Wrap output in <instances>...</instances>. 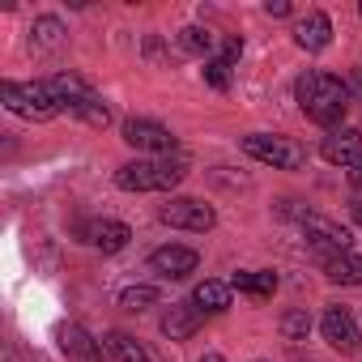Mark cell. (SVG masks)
Wrapping results in <instances>:
<instances>
[{"label": "cell", "instance_id": "7a4b0ae2", "mask_svg": "<svg viewBox=\"0 0 362 362\" xmlns=\"http://www.w3.org/2000/svg\"><path fill=\"white\" fill-rule=\"evenodd\" d=\"M184 175H188L184 153H175V158H136V162L115 170V184L124 192H170L175 184H184Z\"/></svg>", "mask_w": 362, "mask_h": 362}, {"label": "cell", "instance_id": "2e32d148", "mask_svg": "<svg viewBox=\"0 0 362 362\" xmlns=\"http://www.w3.org/2000/svg\"><path fill=\"white\" fill-rule=\"evenodd\" d=\"M30 47H35V52H56V47H64V22H60V18H35V26H30Z\"/></svg>", "mask_w": 362, "mask_h": 362}, {"label": "cell", "instance_id": "8992f818", "mask_svg": "<svg viewBox=\"0 0 362 362\" xmlns=\"http://www.w3.org/2000/svg\"><path fill=\"white\" fill-rule=\"evenodd\" d=\"M124 141L141 153H166V158L175 153V132L158 119H141V115L124 119Z\"/></svg>", "mask_w": 362, "mask_h": 362}, {"label": "cell", "instance_id": "d6986e66", "mask_svg": "<svg viewBox=\"0 0 362 362\" xmlns=\"http://www.w3.org/2000/svg\"><path fill=\"white\" fill-rule=\"evenodd\" d=\"M107 349H111L115 362H153L149 349H145L141 341H132L128 332H107Z\"/></svg>", "mask_w": 362, "mask_h": 362}, {"label": "cell", "instance_id": "ac0fdd59", "mask_svg": "<svg viewBox=\"0 0 362 362\" xmlns=\"http://www.w3.org/2000/svg\"><path fill=\"white\" fill-rule=\"evenodd\" d=\"M192 303H197L201 311H226V307H230V286H226V281H201V286L192 290Z\"/></svg>", "mask_w": 362, "mask_h": 362}, {"label": "cell", "instance_id": "f1b7e54d", "mask_svg": "<svg viewBox=\"0 0 362 362\" xmlns=\"http://www.w3.org/2000/svg\"><path fill=\"white\" fill-rule=\"evenodd\" d=\"M201 362H226V358H222V354H205Z\"/></svg>", "mask_w": 362, "mask_h": 362}, {"label": "cell", "instance_id": "ba28073f", "mask_svg": "<svg viewBox=\"0 0 362 362\" xmlns=\"http://www.w3.org/2000/svg\"><path fill=\"white\" fill-rule=\"evenodd\" d=\"M197 264H201V256L192 247H179V243H166V247H158L149 256V269L158 277H166V281H184L188 273H197Z\"/></svg>", "mask_w": 362, "mask_h": 362}, {"label": "cell", "instance_id": "e0dca14e", "mask_svg": "<svg viewBox=\"0 0 362 362\" xmlns=\"http://www.w3.org/2000/svg\"><path fill=\"white\" fill-rule=\"evenodd\" d=\"M64 111H69V115H77V119H86L90 128H107V124H111V107H107L98 94H86V98L69 103Z\"/></svg>", "mask_w": 362, "mask_h": 362}, {"label": "cell", "instance_id": "8fae6325", "mask_svg": "<svg viewBox=\"0 0 362 362\" xmlns=\"http://www.w3.org/2000/svg\"><path fill=\"white\" fill-rule=\"evenodd\" d=\"M60 349H64L69 362H107L103 341H94L81 324H64V328H60Z\"/></svg>", "mask_w": 362, "mask_h": 362}, {"label": "cell", "instance_id": "44dd1931", "mask_svg": "<svg viewBox=\"0 0 362 362\" xmlns=\"http://www.w3.org/2000/svg\"><path fill=\"white\" fill-rule=\"evenodd\" d=\"M162 294H158V286H128L124 294H119V307H128V311H145V307H153Z\"/></svg>", "mask_w": 362, "mask_h": 362}, {"label": "cell", "instance_id": "6da1fadb", "mask_svg": "<svg viewBox=\"0 0 362 362\" xmlns=\"http://www.w3.org/2000/svg\"><path fill=\"white\" fill-rule=\"evenodd\" d=\"M294 94H298L303 115L315 119V124H324L328 132L341 124V115H345V107H349L345 81H337V77H328V73H303V77L294 81Z\"/></svg>", "mask_w": 362, "mask_h": 362}, {"label": "cell", "instance_id": "484cf974", "mask_svg": "<svg viewBox=\"0 0 362 362\" xmlns=\"http://www.w3.org/2000/svg\"><path fill=\"white\" fill-rule=\"evenodd\" d=\"M345 90H349V98H358V103H362V64H358V69L349 73V81H345Z\"/></svg>", "mask_w": 362, "mask_h": 362}, {"label": "cell", "instance_id": "f546056e", "mask_svg": "<svg viewBox=\"0 0 362 362\" xmlns=\"http://www.w3.org/2000/svg\"><path fill=\"white\" fill-rule=\"evenodd\" d=\"M354 222H358V226H362V201H358V205H354Z\"/></svg>", "mask_w": 362, "mask_h": 362}, {"label": "cell", "instance_id": "83f0119b", "mask_svg": "<svg viewBox=\"0 0 362 362\" xmlns=\"http://www.w3.org/2000/svg\"><path fill=\"white\" fill-rule=\"evenodd\" d=\"M349 179H354V184H358V188H362V162H358V166H354V170H349Z\"/></svg>", "mask_w": 362, "mask_h": 362}, {"label": "cell", "instance_id": "5b68a950", "mask_svg": "<svg viewBox=\"0 0 362 362\" xmlns=\"http://www.w3.org/2000/svg\"><path fill=\"white\" fill-rule=\"evenodd\" d=\"M158 218H162L166 226H175V230H192V235H205V230H214V222H218V214H214L205 201H192V197H170V201L158 209Z\"/></svg>", "mask_w": 362, "mask_h": 362}, {"label": "cell", "instance_id": "7402d4cb", "mask_svg": "<svg viewBox=\"0 0 362 362\" xmlns=\"http://www.w3.org/2000/svg\"><path fill=\"white\" fill-rule=\"evenodd\" d=\"M277 328H281L286 341H307V332H311V315H307V311H286V315L277 320Z\"/></svg>", "mask_w": 362, "mask_h": 362}, {"label": "cell", "instance_id": "4dcf8cb0", "mask_svg": "<svg viewBox=\"0 0 362 362\" xmlns=\"http://www.w3.org/2000/svg\"><path fill=\"white\" fill-rule=\"evenodd\" d=\"M358 13H362V5H358Z\"/></svg>", "mask_w": 362, "mask_h": 362}, {"label": "cell", "instance_id": "5bb4252c", "mask_svg": "<svg viewBox=\"0 0 362 362\" xmlns=\"http://www.w3.org/2000/svg\"><path fill=\"white\" fill-rule=\"evenodd\" d=\"M86 239H90L98 252H124V247H128V239H132V230H128L124 222L103 218V222H90V226H86Z\"/></svg>", "mask_w": 362, "mask_h": 362}, {"label": "cell", "instance_id": "d4e9b609", "mask_svg": "<svg viewBox=\"0 0 362 362\" xmlns=\"http://www.w3.org/2000/svg\"><path fill=\"white\" fill-rule=\"evenodd\" d=\"M239 56H243V39H226V43H222V60H226V64H235Z\"/></svg>", "mask_w": 362, "mask_h": 362}, {"label": "cell", "instance_id": "277c9868", "mask_svg": "<svg viewBox=\"0 0 362 362\" xmlns=\"http://www.w3.org/2000/svg\"><path fill=\"white\" fill-rule=\"evenodd\" d=\"M243 149H247L256 162L273 166V170H298V166L307 162V153H303L294 141L273 136V132H247V136H243Z\"/></svg>", "mask_w": 362, "mask_h": 362}, {"label": "cell", "instance_id": "9a60e30c", "mask_svg": "<svg viewBox=\"0 0 362 362\" xmlns=\"http://www.w3.org/2000/svg\"><path fill=\"white\" fill-rule=\"evenodd\" d=\"M324 277L337 286H362V256H354V252L324 256Z\"/></svg>", "mask_w": 362, "mask_h": 362}, {"label": "cell", "instance_id": "52a82bcc", "mask_svg": "<svg viewBox=\"0 0 362 362\" xmlns=\"http://www.w3.org/2000/svg\"><path fill=\"white\" fill-rule=\"evenodd\" d=\"M303 230H307V243L320 247L324 256L349 252V243H354L349 226H341V222H332V218H324V214H303Z\"/></svg>", "mask_w": 362, "mask_h": 362}, {"label": "cell", "instance_id": "3957f363", "mask_svg": "<svg viewBox=\"0 0 362 362\" xmlns=\"http://www.w3.org/2000/svg\"><path fill=\"white\" fill-rule=\"evenodd\" d=\"M0 98L22 119H52L60 115V98L47 90V81H0Z\"/></svg>", "mask_w": 362, "mask_h": 362}, {"label": "cell", "instance_id": "4fadbf2b", "mask_svg": "<svg viewBox=\"0 0 362 362\" xmlns=\"http://www.w3.org/2000/svg\"><path fill=\"white\" fill-rule=\"evenodd\" d=\"M328 39H332V22H328V13L311 9L307 18H298V26H294V43H298L303 52H324Z\"/></svg>", "mask_w": 362, "mask_h": 362}, {"label": "cell", "instance_id": "cb8c5ba5", "mask_svg": "<svg viewBox=\"0 0 362 362\" xmlns=\"http://www.w3.org/2000/svg\"><path fill=\"white\" fill-rule=\"evenodd\" d=\"M205 81H209L214 90H226V86H230V64H226V60H209V64H205Z\"/></svg>", "mask_w": 362, "mask_h": 362}, {"label": "cell", "instance_id": "30bf717a", "mask_svg": "<svg viewBox=\"0 0 362 362\" xmlns=\"http://www.w3.org/2000/svg\"><path fill=\"white\" fill-rule=\"evenodd\" d=\"M320 153H324V162H332V166H358V162H362V132H358V128H332V132L320 141Z\"/></svg>", "mask_w": 362, "mask_h": 362}, {"label": "cell", "instance_id": "7c38bea8", "mask_svg": "<svg viewBox=\"0 0 362 362\" xmlns=\"http://www.w3.org/2000/svg\"><path fill=\"white\" fill-rule=\"evenodd\" d=\"M201 307L197 303H170L166 311H162V337L166 341H188V337H197V328H201Z\"/></svg>", "mask_w": 362, "mask_h": 362}, {"label": "cell", "instance_id": "9c48e42d", "mask_svg": "<svg viewBox=\"0 0 362 362\" xmlns=\"http://www.w3.org/2000/svg\"><path fill=\"white\" fill-rule=\"evenodd\" d=\"M320 328H324V341H328L332 349H341V354H358V349H362V332H358V324H354L349 311L328 307L324 320H320Z\"/></svg>", "mask_w": 362, "mask_h": 362}, {"label": "cell", "instance_id": "ffe728a7", "mask_svg": "<svg viewBox=\"0 0 362 362\" xmlns=\"http://www.w3.org/2000/svg\"><path fill=\"white\" fill-rule=\"evenodd\" d=\"M230 290H247V294H260V298H269V294L277 290V273H235Z\"/></svg>", "mask_w": 362, "mask_h": 362}, {"label": "cell", "instance_id": "603a6c76", "mask_svg": "<svg viewBox=\"0 0 362 362\" xmlns=\"http://www.w3.org/2000/svg\"><path fill=\"white\" fill-rule=\"evenodd\" d=\"M179 47L192 52V56H209L214 35H209V30H201V26H184V30H179Z\"/></svg>", "mask_w": 362, "mask_h": 362}, {"label": "cell", "instance_id": "4316f807", "mask_svg": "<svg viewBox=\"0 0 362 362\" xmlns=\"http://www.w3.org/2000/svg\"><path fill=\"white\" fill-rule=\"evenodd\" d=\"M264 13H269V18H290V5H286V0H269Z\"/></svg>", "mask_w": 362, "mask_h": 362}]
</instances>
